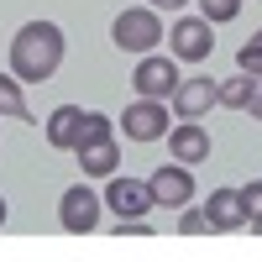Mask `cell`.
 <instances>
[{
  "label": "cell",
  "instance_id": "obj_1",
  "mask_svg": "<svg viewBox=\"0 0 262 262\" xmlns=\"http://www.w3.org/2000/svg\"><path fill=\"white\" fill-rule=\"evenodd\" d=\"M63 69V32L53 21H27L11 37V74L21 84H48Z\"/></svg>",
  "mask_w": 262,
  "mask_h": 262
},
{
  "label": "cell",
  "instance_id": "obj_2",
  "mask_svg": "<svg viewBox=\"0 0 262 262\" xmlns=\"http://www.w3.org/2000/svg\"><path fill=\"white\" fill-rule=\"evenodd\" d=\"M111 37H116V48H121V53H152V48H158V42H163L168 32H163L158 11L137 6V11H121V16H116Z\"/></svg>",
  "mask_w": 262,
  "mask_h": 262
},
{
  "label": "cell",
  "instance_id": "obj_3",
  "mask_svg": "<svg viewBox=\"0 0 262 262\" xmlns=\"http://www.w3.org/2000/svg\"><path fill=\"white\" fill-rule=\"evenodd\" d=\"M168 53L179 58V63H205L215 53V27L205 16H179L168 27Z\"/></svg>",
  "mask_w": 262,
  "mask_h": 262
},
{
  "label": "cell",
  "instance_id": "obj_4",
  "mask_svg": "<svg viewBox=\"0 0 262 262\" xmlns=\"http://www.w3.org/2000/svg\"><path fill=\"white\" fill-rule=\"evenodd\" d=\"M58 221L69 236H90L100 226V194L90 184H74V189H63V210H58Z\"/></svg>",
  "mask_w": 262,
  "mask_h": 262
},
{
  "label": "cell",
  "instance_id": "obj_5",
  "mask_svg": "<svg viewBox=\"0 0 262 262\" xmlns=\"http://www.w3.org/2000/svg\"><path fill=\"white\" fill-rule=\"evenodd\" d=\"M179 79H184V74H179V63H173V58H158V53H142L137 74H131V84H137V95H142V100H168Z\"/></svg>",
  "mask_w": 262,
  "mask_h": 262
},
{
  "label": "cell",
  "instance_id": "obj_6",
  "mask_svg": "<svg viewBox=\"0 0 262 262\" xmlns=\"http://www.w3.org/2000/svg\"><path fill=\"white\" fill-rule=\"evenodd\" d=\"M147 189H152V205L184 210V205L194 200V173H189L184 163H163V168H158V173L147 179Z\"/></svg>",
  "mask_w": 262,
  "mask_h": 262
},
{
  "label": "cell",
  "instance_id": "obj_7",
  "mask_svg": "<svg viewBox=\"0 0 262 262\" xmlns=\"http://www.w3.org/2000/svg\"><path fill=\"white\" fill-rule=\"evenodd\" d=\"M121 126H126L131 142H158V137H168V105L163 100H137V105H126Z\"/></svg>",
  "mask_w": 262,
  "mask_h": 262
},
{
  "label": "cell",
  "instance_id": "obj_8",
  "mask_svg": "<svg viewBox=\"0 0 262 262\" xmlns=\"http://www.w3.org/2000/svg\"><path fill=\"white\" fill-rule=\"evenodd\" d=\"M105 205H111L121 221H131V215H147V210H152V189H147L142 179H121V173H111Z\"/></svg>",
  "mask_w": 262,
  "mask_h": 262
},
{
  "label": "cell",
  "instance_id": "obj_9",
  "mask_svg": "<svg viewBox=\"0 0 262 262\" xmlns=\"http://www.w3.org/2000/svg\"><path fill=\"white\" fill-rule=\"evenodd\" d=\"M168 152H173V163H210V131L200 121H179L168 131Z\"/></svg>",
  "mask_w": 262,
  "mask_h": 262
},
{
  "label": "cell",
  "instance_id": "obj_10",
  "mask_svg": "<svg viewBox=\"0 0 262 262\" xmlns=\"http://www.w3.org/2000/svg\"><path fill=\"white\" fill-rule=\"evenodd\" d=\"M168 100H173V116H179V121H200L215 105V84L210 79H179Z\"/></svg>",
  "mask_w": 262,
  "mask_h": 262
},
{
  "label": "cell",
  "instance_id": "obj_11",
  "mask_svg": "<svg viewBox=\"0 0 262 262\" xmlns=\"http://www.w3.org/2000/svg\"><path fill=\"white\" fill-rule=\"evenodd\" d=\"M205 215H210V231H242L247 226V210H242V194L236 189H215Z\"/></svg>",
  "mask_w": 262,
  "mask_h": 262
},
{
  "label": "cell",
  "instance_id": "obj_12",
  "mask_svg": "<svg viewBox=\"0 0 262 262\" xmlns=\"http://www.w3.org/2000/svg\"><path fill=\"white\" fill-rule=\"evenodd\" d=\"M74 158L84 163V173H95V179H111L116 163H121V152H116V137H100V142L74 147Z\"/></svg>",
  "mask_w": 262,
  "mask_h": 262
},
{
  "label": "cell",
  "instance_id": "obj_13",
  "mask_svg": "<svg viewBox=\"0 0 262 262\" xmlns=\"http://www.w3.org/2000/svg\"><path fill=\"white\" fill-rule=\"evenodd\" d=\"M79 121H84V111H79V105H58V111L48 116V147L74 152V142H79Z\"/></svg>",
  "mask_w": 262,
  "mask_h": 262
},
{
  "label": "cell",
  "instance_id": "obj_14",
  "mask_svg": "<svg viewBox=\"0 0 262 262\" xmlns=\"http://www.w3.org/2000/svg\"><path fill=\"white\" fill-rule=\"evenodd\" d=\"M247 100H252V74H236V79H221V84H215V105L247 111Z\"/></svg>",
  "mask_w": 262,
  "mask_h": 262
},
{
  "label": "cell",
  "instance_id": "obj_15",
  "mask_svg": "<svg viewBox=\"0 0 262 262\" xmlns=\"http://www.w3.org/2000/svg\"><path fill=\"white\" fill-rule=\"evenodd\" d=\"M0 116L27 121V95H21V79L16 74H0Z\"/></svg>",
  "mask_w": 262,
  "mask_h": 262
},
{
  "label": "cell",
  "instance_id": "obj_16",
  "mask_svg": "<svg viewBox=\"0 0 262 262\" xmlns=\"http://www.w3.org/2000/svg\"><path fill=\"white\" fill-rule=\"evenodd\" d=\"M200 16L210 27H221V21H236L242 16V0H200Z\"/></svg>",
  "mask_w": 262,
  "mask_h": 262
},
{
  "label": "cell",
  "instance_id": "obj_17",
  "mask_svg": "<svg viewBox=\"0 0 262 262\" xmlns=\"http://www.w3.org/2000/svg\"><path fill=\"white\" fill-rule=\"evenodd\" d=\"M100 137H111V116L84 111V121H79V142H74V147H84V142H100Z\"/></svg>",
  "mask_w": 262,
  "mask_h": 262
},
{
  "label": "cell",
  "instance_id": "obj_18",
  "mask_svg": "<svg viewBox=\"0 0 262 262\" xmlns=\"http://www.w3.org/2000/svg\"><path fill=\"white\" fill-rule=\"evenodd\" d=\"M236 63H242V74H262V27L252 32V42H242Z\"/></svg>",
  "mask_w": 262,
  "mask_h": 262
},
{
  "label": "cell",
  "instance_id": "obj_19",
  "mask_svg": "<svg viewBox=\"0 0 262 262\" xmlns=\"http://www.w3.org/2000/svg\"><path fill=\"white\" fill-rule=\"evenodd\" d=\"M242 194V210H247V226H257L262 221V179H252L247 189H236Z\"/></svg>",
  "mask_w": 262,
  "mask_h": 262
},
{
  "label": "cell",
  "instance_id": "obj_20",
  "mask_svg": "<svg viewBox=\"0 0 262 262\" xmlns=\"http://www.w3.org/2000/svg\"><path fill=\"white\" fill-rule=\"evenodd\" d=\"M179 231H184V236H210V215L184 205V215H179Z\"/></svg>",
  "mask_w": 262,
  "mask_h": 262
},
{
  "label": "cell",
  "instance_id": "obj_21",
  "mask_svg": "<svg viewBox=\"0 0 262 262\" xmlns=\"http://www.w3.org/2000/svg\"><path fill=\"white\" fill-rule=\"evenodd\" d=\"M247 116L262 121V74H252V100H247Z\"/></svg>",
  "mask_w": 262,
  "mask_h": 262
},
{
  "label": "cell",
  "instance_id": "obj_22",
  "mask_svg": "<svg viewBox=\"0 0 262 262\" xmlns=\"http://www.w3.org/2000/svg\"><path fill=\"white\" fill-rule=\"evenodd\" d=\"M152 6H168V11H179V6H189V0H152Z\"/></svg>",
  "mask_w": 262,
  "mask_h": 262
},
{
  "label": "cell",
  "instance_id": "obj_23",
  "mask_svg": "<svg viewBox=\"0 0 262 262\" xmlns=\"http://www.w3.org/2000/svg\"><path fill=\"white\" fill-rule=\"evenodd\" d=\"M0 226H6V200H0Z\"/></svg>",
  "mask_w": 262,
  "mask_h": 262
},
{
  "label": "cell",
  "instance_id": "obj_24",
  "mask_svg": "<svg viewBox=\"0 0 262 262\" xmlns=\"http://www.w3.org/2000/svg\"><path fill=\"white\" fill-rule=\"evenodd\" d=\"M252 231H257V236H262V221H257V226H252Z\"/></svg>",
  "mask_w": 262,
  "mask_h": 262
}]
</instances>
